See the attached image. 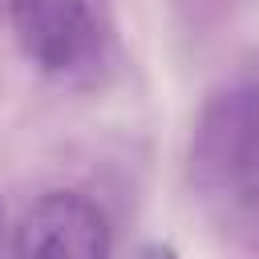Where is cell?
I'll return each mask as SVG.
<instances>
[{
    "label": "cell",
    "instance_id": "cell-3",
    "mask_svg": "<svg viewBox=\"0 0 259 259\" xmlns=\"http://www.w3.org/2000/svg\"><path fill=\"white\" fill-rule=\"evenodd\" d=\"M12 32L40 73H73L97 49V20L85 0H16Z\"/></svg>",
    "mask_w": 259,
    "mask_h": 259
},
{
    "label": "cell",
    "instance_id": "cell-4",
    "mask_svg": "<svg viewBox=\"0 0 259 259\" xmlns=\"http://www.w3.org/2000/svg\"><path fill=\"white\" fill-rule=\"evenodd\" d=\"M130 259H178V251H174V243H142Z\"/></svg>",
    "mask_w": 259,
    "mask_h": 259
},
{
    "label": "cell",
    "instance_id": "cell-1",
    "mask_svg": "<svg viewBox=\"0 0 259 259\" xmlns=\"http://www.w3.org/2000/svg\"><path fill=\"white\" fill-rule=\"evenodd\" d=\"M190 178L231 206L259 210V85L206 101L190 138Z\"/></svg>",
    "mask_w": 259,
    "mask_h": 259
},
{
    "label": "cell",
    "instance_id": "cell-2",
    "mask_svg": "<svg viewBox=\"0 0 259 259\" xmlns=\"http://www.w3.org/2000/svg\"><path fill=\"white\" fill-rule=\"evenodd\" d=\"M109 219L73 190L40 194L12 227V259H109Z\"/></svg>",
    "mask_w": 259,
    "mask_h": 259
},
{
    "label": "cell",
    "instance_id": "cell-5",
    "mask_svg": "<svg viewBox=\"0 0 259 259\" xmlns=\"http://www.w3.org/2000/svg\"><path fill=\"white\" fill-rule=\"evenodd\" d=\"M0 243H4V202H0Z\"/></svg>",
    "mask_w": 259,
    "mask_h": 259
}]
</instances>
